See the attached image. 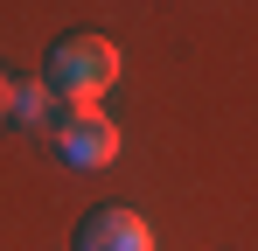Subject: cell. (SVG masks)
I'll return each instance as SVG.
<instances>
[{
    "instance_id": "cell-1",
    "label": "cell",
    "mask_w": 258,
    "mask_h": 251,
    "mask_svg": "<svg viewBox=\"0 0 258 251\" xmlns=\"http://www.w3.org/2000/svg\"><path fill=\"white\" fill-rule=\"evenodd\" d=\"M42 84L63 98V112H98L105 91L119 84V49L105 35H63L42 63Z\"/></svg>"
},
{
    "instance_id": "cell-2",
    "label": "cell",
    "mask_w": 258,
    "mask_h": 251,
    "mask_svg": "<svg viewBox=\"0 0 258 251\" xmlns=\"http://www.w3.org/2000/svg\"><path fill=\"white\" fill-rule=\"evenodd\" d=\"M49 140H56V161L77 167V174H105V167L126 154V133L112 126V112H105V105H98V112H63Z\"/></svg>"
},
{
    "instance_id": "cell-3",
    "label": "cell",
    "mask_w": 258,
    "mask_h": 251,
    "mask_svg": "<svg viewBox=\"0 0 258 251\" xmlns=\"http://www.w3.org/2000/svg\"><path fill=\"white\" fill-rule=\"evenodd\" d=\"M77 251H161V237H154V223L140 209L105 203V209H91L77 223Z\"/></svg>"
},
{
    "instance_id": "cell-4",
    "label": "cell",
    "mask_w": 258,
    "mask_h": 251,
    "mask_svg": "<svg viewBox=\"0 0 258 251\" xmlns=\"http://www.w3.org/2000/svg\"><path fill=\"white\" fill-rule=\"evenodd\" d=\"M7 119L21 126V133H56V119H63V98H56L42 77H28V84H14V105H7Z\"/></svg>"
},
{
    "instance_id": "cell-5",
    "label": "cell",
    "mask_w": 258,
    "mask_h": 251,
    "mask_svg": "<svg viewBox=\"0 0 258 251\" xmlns=\"http://www.w3.org/2000/svg\"><path fill=\"white\" fill-rule=\"evenodd\" d=\"M7 105H14V77L0 70V126H7Z\"/></svg>"
}]
</instances>
